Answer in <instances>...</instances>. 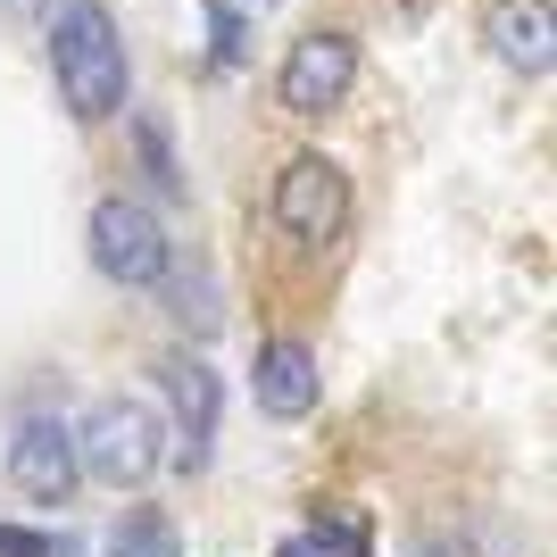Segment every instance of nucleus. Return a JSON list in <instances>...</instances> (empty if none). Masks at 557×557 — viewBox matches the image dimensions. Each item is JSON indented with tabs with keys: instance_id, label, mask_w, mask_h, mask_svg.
<instances>
[{
	"instance_id": "4",
	"label": "nucleus",
	"mask_w": 557,
	"mask_h": 557,
	"mask_svg": "<svg viewBox=\"0 0 557 557\" xmlns=\"http://www.w3.org/2000/svg\"><path fill=\"white\" fill-rule=\"evenodd\" d=\"M349 84H358V42H349L342 25H317V34H300V42L283 50L275 67V100L292 116H325L349 100Z\"/></svg>"
},
{
	"instance_id": "14",
	"label": "nucleus",
	"mask_w": 557,
	"mask_h": 557,
	"mask_svg": "<svg viewBox=\"0 0 557 557\" xmlns=\"http://www.w3.org/2000/svg\"><path fill=\"white\" fill-rule=\"evenodd\" d=\"M417 557H449V549H442V541H424V549H417Z\"/></svg>"
},
{
	"instance_id": "3",
	"label": "nucleus",
	"mask_w": 557,
	"mask_h": 557,
	"mask_svg": "<svg viewBox=\"0 0 557 557\" xmlns=\"http://www.w3.org/2000/svg\"><path fill=\"white\" fill-rule=\"evenodd\" d=\"M84 242H92V267L109 283H125V292H150V283H166V258H175V242H166V225L141 200H100L92 225H84Z\"/></svg>"
},
{
	"instance_id": "1",
	"label": "nucleus",
	"mask_w": 557,
	"mask_h": 557,
	"mask_svg": "<svg viewBox=\"0 0 557 557\" xmlns=\"http://www.w3.org/2000/svg\"><path fill=\"white\" fill-rule=\"evenodd\" d=\"M50 75H59V100L75 109V125H109L134 92V67H125V34H116L109 0H59L50 17Z\"/></svg>"
},
{
	"instance_id": "6",
	"label": "nucleus",
	"mask_w": 557,
	"mask_h": 557,
	"mask_svg": "<svg viewBox=\"0 0 557 557\" xmlns=\"http://www.w3.org/2000/svg\"><path fill=\"white\" fill-rule=\"evenodd\" d=\"M9 483H17L34 508H67L75 483H84V466H75V424L25 417L17 442H9Z\"/></svg>"
},
{
	"instance_id": "8",
	"label": "nucleus",
	"mask_w": 557,
	"mask_h": 557,
	"mask_svg": "<svg viewBox=\"0 0 557 557\" xmlns=\"http://www.w3.org/2000/svg\"><path fill=\"white\" fill-rule=\"evenodd\" d=\"M250 383H258V408L283 417V424L317 417V399H325V374H317V349L308 342H267L258 367H250Z\"/></svg>"
},
{
	"instance_id": "9",
	"label": "nucleus",
	"mask_w": 557,
	"mask_h": 557,
	"mask_svg": "<svg viewBox=\"0 0 557 557\" xmlns=\"http://www.w3.org/2000/svg\"><path fill=\"white\" fill-rule=\"evenodd\" d=\"M491 50H499V67H516V75H549L557 67L549 0H499V9H491Z\"/></svg>"
},
{
	"instance_id": "11",
	"label": "nucleus",
	"mask_w": 557,
	"mask_h": 557,
	"mask_svg": "<svg viewBox=\"0 0 557 557\" xmlns=\"http://www.w3.org/2000/svg\"><path fill=\"white\" fill-rule=\"evenodd\" d=\"M141 159H150L159 191H184V175H175V150H166V125H150V116H141Z\"/></svg>"
},
{
	"instance_id": "10",
	"label": "nucleus",
	"mask_w": 557,
	"mask_h": 557,
	"mask_svg": "<svg viewBox=\"0 0 557 557\" xmlns=\"http://www.w3.org/2000/svg\"><path fill=\"white\" fill-rule=\"evenodd\" d=\"M109 557H184V533L159 508H125L116 533H109Z\"/></svg>"
},
{
	"instance_id": "12",
	"label": "nucleus",
	"mask_w": 557,
	"mask_h": 557,
	"mask_svg": "<svg viewBox=\"0 0 557 557\" xmlns=\"http://www.w3.org/2000/svg\"><path fill=\"white\" fill-rule=\"evenodd\" d=\"M0 557H67V541L25 533V524H0Z\"/></svg>"
},
{
	"instance_id": "7",
	"label": "nucleus",
	"mask_w": 557,
	"mask_h": 557,
	"mask_svg": "<svg viewBox=\"0 0 557 557\" xmlns=\"http://www.w3.org/2000/svg\"><path fill=\"white\" fill-rule=\"evenodd\" d=\"M166 399H175V466L184 474H200L216 449V408H225V383H216L209 358H166L159 367Z\"/></svg>"
},
{
	"instance_id": "2",
	"label": "nucleus",
	"mask_w": 557,
	"mask_h": 557,
	"mask_svg": "<svg viewBox=\"0 0 557 557\" xmlns=\"http://www.w3.org/2000/svg\"><path fill=\"white\" fill-rule=\"evenodd\" d=\"M166 424L141 408V399H100L92 417L75 424V466L92 474V483H109V491H141L150 474L166 466Z\"/></svg>"
},
{
	"instance_id": "5",
	"label": "nucleus",
	"mask_w": 557,
	"mask_h": 557,
	"mask_svg": "<svg viewBox=\"0 0 557 557\" xmlns=\"http://www.w3.org/2000/svg\"><path fill=\"white\" fill-rule=\"evenodd\" d=\"M275 225L292 233V242H308V250H325L333 233L349 225V175L333 159H317V150H300V159L275 175Z\"/></svg>"
},
{
	"instance_id": "13",
	"label": "nucleus",
	"mask_w": 557,
	"mask_h": 557,
	"mask_svg": "<svg viewBox=\"0 0 557 557\" xmlns=\"http://www.w3.org/2000/svg\"><path fill=\"white\" fill-rule=\"evenodd\" d=\"M275 557H333V549H325V541H317V533H292V541H283Z\"/></svg>"
}]
</instances>
